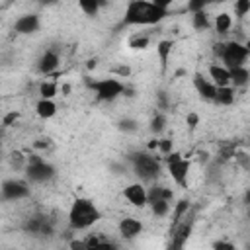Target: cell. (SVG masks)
<instances>
[{"instance_id": "19", "label": "cell", "mask_w": 250, "mask_h": 250, "mask_svg": "<svg viewBox=\"0 0 250 250\" xmlns=\"http://www.w3.org/2000/svg\"><path fill=\"white\" fill-rule=\"evenodd\" d=\"M100 4L102 0H78V6L86 16H96L100 10Z\"/></svg>"}, {"instance_id": "24", "label": "cell", "mask_w": 250, "mask_h": 250, "mask_svg": "<svg viewBox=\"0 0 250 250\" xmlns=\"http://www.w3.org/2000/svg\"><path fill=\"white\" fill-rule=\"evenodd\" d=\"M150 205H152V211L156 213V215H166L168 213V209H170V201H166V199H156V201H150Z\"/></svg>"}, {"instance_id": "34", "label": "cell", "mask_w": 250, "mask_h": 250, "mask_svg": "<svg viewBox=\"0 0 250 250\" xmlns=\"http://www.w3.org/2000/svg\"><path fill=\"white\" fill-rule=\"evenodd\" d=\"M57 0H39V4H43V6H49V4H55Z\"/></svg>"}, {"instance_id": "29", "label": "cell", "mask_w": 250, "mask_h": 250, "mask_svg": "<svg viewBox=\"0 0 250 250\" xmlns=\"http://www.w3.org/2000/svg\"><path fill=\"white\" fill-rule=\"evenodd\" d=\"M160 152H164V154H168V152H172V141H168V139H162V141H158V146H156Z\"/></svg>"}, {"instance_id": "17", "label": "cell", "mask_w": 250, "mask_h": 250, "mask_svg": "<svg viewBox=\"0 0 250 250\" xmlns=\"http://www.w3.org/2000/svg\"><path fill=\"white\" fill-rule=\"evenodd\" d=\"M57 66H59V57H57V53H53V51H47V53L41 57V61H39V70L45 72V74L53 72Z\"/></svg>"}, {"instance_id": "12", "label": "cell", "mask_w": 250, "mask_h": 250, "mask_svg": "<svg viewBox=\"0 0 250 250\" xmlns=\"http://www.w3.org/2000/svg\"><path fill=\"white\" fill-rule=\"evenodd\" d=\"M193 86L197 90V94L205 100H213V94H215V84L213 82H207L201 74H195L193 76Z\"/></svg>"}, {"instance_id": "15", "label": "cell", "mask_w": 250, "mask_h": 250, "mask_svg": "<svg viewBox=\"0 0 250 250\" xmlns=\"http://www.w3.org/2000/svg\"><path fill=\"white\" fill-rule=\"evenodd\" d=\"M248 68L242 64V66H232V68H229V78H230V82L229 84H234V86H244L246 82H248Z\"/></svg>"}, {"instance_id": "9", "label": "cell", "mask_w": 250, "mask_h": 250, "mask_svg": "<svg viewBox=\"0 0 250 250\" xmlns=\"http://www.w3.org/2000/svg\"><path fill=\"white\" fill-rule=\"evenodd\" d=\"M125 197L129 199V203H133L137 207H143L146 203V189L141 184H131V186L125 188Z\"/></svg>"}, {"instance_id": "1", "label": "cell", "mask_w": 250, "mask_h": 250, "mask_svg": "<svg viewBox=\"0 0 250 250\" xmlns=\"http://www.w3.org/2000/svg\"><path fill=\"white\" fill-rule=\"evenodd\" d=\"M164 16H166L164 8H158L146 0H131L125 8V23H131V25L158 23Z\"/></svg>"}, {"instance_id": "3", "label": "cell", "mask_w": 250, "mask_h": 250, "mask_svg": "<svg viewBox=\"0 0 250 250\" xmlns=\"http://www.w3.org/2000/svg\"><path fill=\"white\" fill-rule=\"evenodd\" d=\"M221 57H223V62H225L227 68L242 66V64L246 62V59H248V49H246L244 45L232 41V43H227V45H225Z\"/></svg>"}, {"instance_id": "21", "label": "cell", "mask_w": 250, "mask_h": 250, "mask_svg": "<svg viewBox=\"0 0 250 250\" xmlns=\"http://www.w3.org/2000/svg\"><path fill=\"white\" fill-rule=\"evenodd\" d=\"M57 84L55 82H43L41 86H39V94H41V98H47V100H53L55 96H57Z\"/></svg>"}, {"instance_id": "13", "label": "cell", "mask_w": 250, "mask_h": 250, "mask_svg": "<svg viewBox=\"0 0 250 250\" xmlns=\"http://www.w3.org/2000/svg\"><path fill=\"white\" fill-rule=\"evenodd\" d=\"M209 76L213 78V84L215 86H227L230 82L229 68L227 66H221V64H211L209 66Z\"/></svg>"}, {"instance_id": "10", "label": "cell", "mask_w": 250, "mask_h": 250, "mask_svg": "<svg viewBox=\"0 0 250 250\" xmlns=\"http://www.w3.org/2000/svg\"><path fill=\"white\" fill-rule=\"evenodd\" d=\"M16 31L18 33H33V31H37V27H39V18L35 16V14H25V16H21L18 21H16Z\"/></svg>"}, {"instance_id": "28", "label": "cell", "mask_w": 250, "mask_h": 250, "mask_svg": "<svg viewBox=\"0 0 250 250\" xmlns=\"http://www.w3.org/2000/svg\"><path fill=\"white\" fill-rule=\"evenodd\" d=\"M150 129H152L154 133L162 131V129H164V115H156V117L152 119V123H150Z\"/></svg>"}, {"instance_id": "32", "label": "cell", "mask_w": 250, "mask_h": 250, "mask_svg": "<svg viewBox=\"0 0 250 250\" xmlns=\"http://www.w3.org/2000/svg\"><path fill=\"white\" fill-rule=\"evenodd\" d=\"M16 119H18V113H16V111H10V113L4 117V125H10V123H14Z\"/></svg>"}, {"instance_id": "18", "label": "cell", "mask_w": 250, "mask_h": 250, "mask_svg": "<svg viewBox=\"0 0 250 250\" xmlns=\"http://www.w3.org/2000/svg\"><path fill=\"white\" fill-rule=\"evenodd\" d=\"M156 53L160 57V64L162 68H166V62H168V57L172 53V41H160L158 47H156Z\"/></svg>"}, {"instance_id": "11", "label": "cell", "mask_w": 250, "mask_h": 250, "mask_svg": "<svg viewBox=\"0 0 250 250\" xmlns=\"http://www.w3.org/2000/svg\"><path fill=\"white\" fill-rule=\"evenodd\" d=\"M141 230H143L141 221H137V219H133V217H125V219H121V223H119V232H121L123 236H127V238L137 236Z\"/></svg>"}, {"instance_id": "7", "label": "cell", "mask_w": 250, "mask_h": 250, "mask_svg": "<svg viewBox=\"0 0 250 250\" xmlns=\"http://www.w3.org/2000/svg\"><path fill=\"white\" fill-rule=\"evenodd\" d=\"M27 176L33 182H45V180H49L53 176V166H49L45 160L33 156L29 160V166H27Z\"/></svg>"}, {"instance_id": "2", "label": "cell", "mask_w": 250, "mask_h": 250, "mask_svg": "<svg viewBox=\"0 0 250 250\" xmlns=\"http://www.w3.org/2000/svg\"><path fill=\"white\" fill-rule=\"evenodd\" d=\"M98 219H100L98 207L90 199H84V197H78L68 211V223L72 229H88Z\"/></svg>"}, {"instance_id": "25", "label": "cell", "mask_w": 250, "mask_h": 250, "mask_svg": "<svg viewBox=\"0 0 250 250\" xmlns=\"http://www.w3.org/2000/svg\"><path fill=\"white\" fill-rule=\"evenodd\" d=\"M234 12H236L238 18L246 16V14L250 12V0H236V2H234Z\"/></svg>"}, {"instance_id": "6", "label": "cell", "mask_w": 250, "mask_h": 250, "mask_svg": "<svg viewBox=\"0 0 250 250\" xmlns=\"http://www.w3.org/2000/svg\"><path fill=\"white\" fill-rule=\"evenodd\" d=\"M168 168H170V176L174 178V182H178L180 186H184L186 180H188L189 162L184 160L178 152H168Z\"/></svg>"}, {"instance_id": "16", "label": "cell", "mask_w": 250, "mask_h": 250, "mask_svg": "<svg viewBox=\"0 0 250 250\" xmlns=\"http://www.w3.org/2000/svg\"><path fill=\"white\" fill-rule=\"evenodd\" d=\"M35 109H37V115H39V117H43V119H49V117H53V115L57 113V104H55L53 100L41 98V100L37 102Z\"/></svg>"}, {"instance_id": "31", "label": "cell", "mask_w": 250, "mask_h": 250, "mask_svg": "<svg viewBox=\"0 0 250 250\" xmlns=\"http://www.w3.org/2000/svg\"><path fill=\"white\" fill-rule=\"evenodd\" d=\"M150 2H152L154 6H158V8H164V10H166L174 0H150Z\"/></svg>"}, {"instance_id": "8", "label": "cell", "mask_w": 250, "mask_h": 250, "mask_svg": "<svg viewBox=\"0 0 250 250\" xmlns=\"http://www.w3.org/2000/svg\"><path fill=\"white\" fill-rule=\"evenodd\" d=\"M2 193L6 199H18V197H23L29 193L27 186L21 184V182H16V180H10V182H4L2 186Z\"/></svg>"}, {"instance_id": "33", "label": "cell", "mask_w": 250, "mask_h": 250, "mask_svg": "<svg viewBox=\"0 0 250 250\" xmlns=\"http://www.w3.org/2000/svg\"><path fill=\"white\" fill-rule=\"evenodd\" d=\"M117 74H121V76H127V74H129V68H127V66H121V68L117 70Z\"/></svg>"}, {"instance_id": "26", "label": "cell", "mask_w": 250, "mask_h": 250, "mask_svg": "<svg viewBox=\"0 0 250 250\" xmlns=\"http://www.w3.org/2000/svg\"><path fill=\"white\" fill-rule=\"evenodd\" d=\"M129 47H133V49H145V47H148V37H141V35H135V37H131V41H129Z\"/></svg>"}, {"instance_id": "14", "label": "cell", "mask_w": 250, "mask_h": 250, "mask_svg": "<svg viewBox=\"0 0 250 250\" xmlns=\"http://www.w3.org/2000/svg\"><path fill=\"white\" fill-rule=\"evenodd\" d=\"M213 100L221 105H230L234 102V88H230L229 84L227 86H215Z\"/></svg>"}, {"instance_id": "4", "label": "cell", "mask_w": 250, "mask_h": 250, "mask_svg": "<svg viewBox=\"0 0 250 250\" xmlns=\"http://www.w3.org/2000/svg\"><path fill=\"white\" fill-rule=\"evenodd\" d=\"M131 160H133L135 172H137L141 178H145V180H152V178L158 174V170H160L156 158H152V156H148V154H133Z\"/></svg>"}, {"instance_id": "30", "label": "cell", "mask_w": 250, "mask_h": 250, "mask_svg": "<svg viewBox=\"0 0 250 250\" xmlns=\"http://www.w3.org/2000/svg\"><path fill=\"white\" fill-rule=\"evenodd\" d=\"M186 121H188V125H189V127H195V125H197V121H199V117H197V113H188Z\"/></svg>"}, {"instance_id": "5", "label": "cell", "mask_w": 250, "mask_h": 250, "mask_svg": "<svg viewBox=\"0 0 250 250\" xmlns=\"http://www.w3.org/2000/svg\"><path fill=\"white\" fill-rule=\"evenodd\" d=\"M90 86L96 90V94H98L100 100H115L125 90V86L119 80H115V78H104V80L92 82Z\"/></svg>"}, {"instance_id": "22", "label": "cell", "mask_w": 250, "mask_h": 250, "mask_svg": "<svg viewBox=\"0 0 250 250\" xmlns=\"http://www.w3.org/2000/svg\"><path fill=\"white\" fill-rule=\"evenodd\" d=\"M207 25H209V18H207V14H205L203 10L193 12V27H195V29H205Z\"/></svg>"}, {"instance_id": "20", "label": "cell", "mask_w": 250, "mask_h": 250, "mask_svg": "<svg viewBox=\"0 0 250 250\" xmlns=\"http://www.w3.org/2000/svg\"><path fill=\"white\" fill-rule=\"evenodd\" d=\"M230 25H232V20H230V16L229 14H219L217 18H215V29L219 31V33H227L229 29H230Z\"/></svg>"}, {"instance_id": "27", "label": "cell", "mask_w": 250, "mask_h": 250, "mask_svg": "<svg viewBox=\"0 0 250 250\" xmlns=\"http://www.w3.org/2000/svg\"><path fill=\"white\" fill-rule=\"evenodd\" d=\"M211 2H215V0H189L188 2V8L191 10V12H197V10H203L207 4H211Z\"/></svg>"}, {"instance_id": "23", "label": "cell", "mask_w": 250, "mask_h": 250, "mask_svg": "<svg viewBox=\"0 0 250 250\" xmlns=\"http://www.w3.org/2000/svg\"><path fill=\"white\" fill-rule=\"evenodd\" d=\"M188 209H189V203L188 201H178L176 203V207H174V225H178L182 221V217L188 213Z\"/></svg>"}]
</instances>
